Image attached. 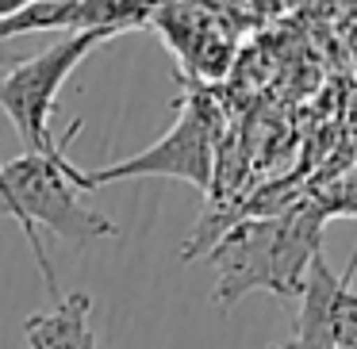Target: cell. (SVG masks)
<instances>
[{
    "label": "cell",
    "instance_id": "obj_1",
    "mask_svg": "<svg viewBox=\"0 0 357 349\" xmlns=\"http://www.w3.org/2000/svg\"><path fill=\"white\" fill-rule=\"evenodd\" d=\"M326 211L319 203H292L273 215L238 219L234 226L219 231L204 254L215 265V292L219 307H234L250 292H273L280 300H296L303 292L307 269L323 246Z\"/></svg>",
    "mask_w": 357,
    "mask_h": 349
},
{
    "label": "cell",
    "instance_id": "obj_2",
    "mask_svg": "<svg viewBox=\"0 0 357 349\" xmlns=\"http://www.w3.org/2000/svg\"><path fill=\"white\" fill-rule=\"evenodd\" d=\"M81 192H89L85 169H77L66 157V150L62 154H20L0 165V219H12V223L24 226L35 265H39L47 292L54 300L62 292H58L50 257L39 242V226H47L50 234H58L77 249L93 246L100 238H116V223L104 219L100 211L85 208Z\"/></svg>",
    "mask_w": 357,
    "mask_h": 349
},
{
    "label": "cell",
    "instance_id": "obj_3",
    "mask_svg": "<svg viewBox=\"0 0 357 349\" xmlns=\"http://www.w3.org/2000/svg\"><path fill=\"white\" fill-rule=\"evenodd\" d=\"M223 134V111L208 88L188 85L177 100V119L173 127L154 142L139 150L135 157H123L104 169H85L89 192L112 185V180H139V177H173L185 185L208 192L215 180V150Z\"/></svg>",
    "mask_w": 357,
    "mask_h": 349
},
{
    "label": "cell",
    "instance_id": "obj_4",
    "mask_svg": "<svg viewBox=\"0 0 357 349\" xmlns=\"http://www.w3.org/2000/svg\"><path fill=\"white\" fill-rule=\"evenodd\" d=\"M100 42L108 39H100V35H62L43 54L16 62L12 70L0 73V111L12 119L20 142H24V154H62L73 142L81 123H70L62 139H54L50 134V116H54L58 93L70 81V73Z\"/></svg>",
    "mask_w": 357,
    "mask_h": 349
},
{
    "label": "cell",
    "instance_id": "obj_5",
    "mask_svg": "<svg viewBox=\"0 0 357 349\" xmlns=\"http://www.w3.org/2000/svg\"><path fill=\"white\" fill-rule=\"evenodd\" d=\"M158 16V0H35L27 8L0 20V42L31 31L100 35L116 39L123 31L146 27Z\"/></svg>",
    "mask_w": 357,
    "mask_h": 349
},
{
    "label": "cell",
    "instance_id": "obj_6",
    "mask_svg": "<svg viewBox=\"0 0 357 349\" xmlns=\"http://www.w3.org/2000/svg\"><path fill=\"white\" fill-rule=\"evenodd\" d=\"M89 311H93L89 292L58 295L50 311L27 315V323H24L27 349H96V334L89 326Z\"/></svg>",
    "mask_w": 357,
    "mask_h": 349
},
{
    "label": "cell",
    "instance_id": "obj_7",
    "mask_svg": "<svg viewBox=\"0 0 357 349\" xmlns=\"http://www.w3.org/2000/svg\"><path fill=\"white\" fill-rule=\"evenodd\" d=\"M269 349H296V346H292V341H284V346H269Z\"/></svg>",
    "mask_w": 357,
    "mask_h": 349
}]
</instances>
